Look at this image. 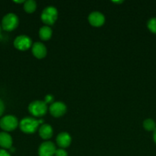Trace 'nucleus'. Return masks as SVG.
Returning <instances> with one entry per match:
<instances>
[{"instance_id":"nucleus-1","label":"nucleus","mask_w":156,"mask_h":156,"mask_svg":"<svg viewBox=\"0 0 156 156\" xmlns=\"http://www.w3.org/2000/svg\"><path fill=\"white\" fill-rule=\"evenodd\" d=\"M42 123V120H36L31 117H26L21 120L19 126L22 132L25 133H33L37 130L39 125Z\"/></svg>"},{"instance_id":"nucleus-2","label":"nucleus","mask_w":156,"mask_h":156,"mask_svg":"<svg viewBox=\"0 0 156 156\" xmlns=\"http://www.w3.org/2000/svg\"><path fill=\"white\" fill-rule=\"evenodd\" d=\"M58 10L54 6H48L43 10L41 14V21L47 26L52 25L55 23L58 18Z\"/></svg>"},{"instance_id":"nucleus-3","label":"nucleus","mask_w":156,"mask_h":156,"mask_svg":"<svg viewBox=\"0 0 156 156\" xmlns=\"http://www.w3.org/2000/svg\"><path fill=\"white\" fill-rule=\"evenodd\" d=\"M18 25V18L13 13H9L5 15L2 21V27L3 30L12 31Z\"/></svg>"},{"instance_id":"nucleus-4","label":"nucleus","mask_w":156,"mask_h":156,"mask_svg":"<svg viewBox=\"0 0 156 156\" xmlns=\"http://www.w3.org/2000/svg\"><path fill=\"white\" fill-rule=\"evenodd\" d=\"M47 111V105L41 101H35L28 106V111L35 117H41L46 114Z\"/></svg>"},{"instance_id":"nucleus-5","label":"nucleus","mask_w":156,"mask_h":156,"mask_svg":"<svg viewBox=\"0 0 156 156\" xmlns=\"http://www.w3.org/2000/svg\"><path fill=\"white\" fill-rule=\"evenodd\" d=\"M18 125V119L15 116L6 115L0 120V127L6 132H9V131L15 129Z\"/></svg>"},{"instance_id":"nucleus-6","label":"nucleus","mask_w":156,"mask_h":156,"mask_svg":"<svg viewBox=\"0 0 156 156\" xmlns=\"http://www.w3.org/2000/svg\"><path fill=\"white\" fill-rule=\"evenodd\" d=\"M32 45V41L29 37L26 35L18 36L14 41V46L18 50L25 51L28 50Z\"/></svg>"},{"instance_id":"nucleus-7","label":"nucleus","mask_w":156,"mask_h":156,"mask_svg":"<svg viewBox=\"0 0 156 156\" xmlns=\"http://www.w3.org/2000/svg\"><path fill=\"white\" fill-rule=\"evenodd\" d=\"M49 111L53 117H60L66 113L67 106L63 102H53L49 108Z\"/></svg>"},{"instance_id":"nucleus-8","label":"nucleus","mask_w":156,"mask_h":156,"mask_svg":"<svg viewBox=\"0 0 156 156\" xmlns=\"http://www.w3.org/2000/svg\"><path fill=\"white\" fill-rule=\"evenodd\" d=\"M56 152L54 144L50 141L44 142L41 143L38 149L39 156H53Z\"/></svg>"},{"instance_id":"nucleus-9","label":"nucleus","mask_w":156,"mask_h":156,"mask_svg":"<svg viewBox=\"0 0 156 156\" xmlns=\"http://www.w3.org/2000/svg\"><path fill=\"white\" fill-rule=\"evenodd\" d=\"M88 21L93 27H101L105 23V17L99 12H93L89 15Z\"/></svg>"},{"instance_id":"nucleus-10","label":"nucleus","mask_w":156,"mask_h":156,"mask_svg":"<svg viewBox=\"0 0 156 156\" xmlns=\"http://www.w3.org/2000/svg\"><path fill=\"white\" fill-rule=\"evenodd\" d=\"M32 53L38 59H43L47 55V49L42 43L36 42L32 45Z\"/></svg>"},{"instance_id":"nucleus-11","label":"nucleus","mask_w":156,"mask_h":156,"mask_svg":"<svg viewBox=\"0 0 156 156\" xmlns=\"http://www.w3.org/2000/svg\"><path fill=\"white\" fill-rule=\"evenodd\" d=\"M71 136L67 133H61L58 135L56 139L57 143L61 149H65L68 147L71 143Z\"/></svg>"},{"instance_id":"nucleus-12","label":"nucleus","mask_w":156,"mask_h":156,"mask_svg":"<svg viewBox=\"0 0 156 156\" xmlns=\"http://www.w3.org/2000/svg\"><path fill=\"white\" fill-rule=\"evenodd\" d=\"M12 146V136L6 132L0 133V146L3 149H11Z\"/></svg>"},{"instance_id":"nucleus-13","label":"nucleus","mask_w":156,"mask_h":156,"mask_svg":"<svg viewBox=\"0 0 156 156\" xmlns=\"http://www.w3.org/2000/svg\"><path fill=\"white\" fill-rule=\"evenodd\" d=\"M53 135V129L48 124H43L39 128V136L43 140H49Z\"/></svg>"},{"instance_id":"nucleus-14","label":"nucleus","mask_w":156,"mask_h":156,"mask_svg":"<svg viewBox=\"0 0 156 156\" xmlns=\"http://www.w3.org/2000/svg\"><path fill=\"white\" fill-rule=\"evenodd\" d=\"M52 36V30L49 26H43L39 30V37L42 41H48Z\"/></svg>"},{"instance_id":"nucleus-15","label":"nucleus","mask_w":156,"mask_h":156,"mask_svg":"<svg viewBox=\"0 0 156 156\" xmlns=\"http://www.w3.org/2000/svg\"><path fill=\"white\" fill-rule=\"evenodd\" d=\"M37 8V3L33 0H29V1L24 2V9L27 13H33Z\"/></svg>"},{"instance_id":"nucleus-16","label":"nucleus","mask_w":156,"mask_h":156,"mask_svg":"<svg viewBox=\"0 0 156 156\" xmlns=\"http://www.w3.org/2000/svg\"><path fill=\"white\" fill-rule=\"evenodd\" d=\"M143 127L147 131H154L156 129V123L152 119H146L143 122Z\"/></svg>"},{"instance_id":"nucleus-17","label":"nucleus","mask_w":156,"mask_h":156,"mask_svg":"<svg viewBox=\"0 0 156 156\" xmlns=\"http://www.w3.org/2000/svg\"><path fill=\"white\" fill-rule=\"evenodd\" d=\"M147 27L151 33L156 34V18H151L147 23Z\"/></svg>"},{"instance_id":"nucleus-18","label":"nucleus","mask_w":156,"mask_h":156,"mask_svg":"<svg viewBox=\"0 0 156 156\" xmlns=\"http://www.w3.org/2000/svg\"><path fill=\"white\" fill-rule=\"evenodd\" d=\"M55 156H67V152L64 149H56V152L54 154Z\"/></svg>"},{"instance_id":"nucleus-19","label":"nucleus","mask_w":156,"mask_h":156,"mask_svg":"<svg viewBox=\"0 0 156 156\" xmlns=\"http://www.w3.org/2000/svg\"><path fill=\"white\" fill-rule=\"evenodd\" d=\"M53 100H54V97L50 94H47L46 95L45 97V100H44V103L47 105V104H52L53 103Z\"/></svg>"},{"instance_id":"nucleus-20","label":"nucleus","mask_w":156,"mask_h":156,"mask_svg":"<svg viewBox=\"0 0 156 156\" xmlns=\"http://www.w3.org/2000/svg\"><path fill=\"white\" fill-rule=\"evenodd\" d=\"M4 111H5V105H4V103H3L2 101L0 99V117H1L2 115V114L4 113Z\"/></svg>"},{"instance_id":"nucleus-21","label":"nucleus","mask_w":156,"mask_h":156,"mask_svg":"<svg viewBox=\"0 0 156 156\" xmlns=\"http://www.w3.org/2000/svg\"><path fill=\"white\" fill-rule=\"evenodd\" d=\"M0 156H11L10 154L5 149H0Z\"/></svg>"},{"instance_id":"nucleus-22","label":"nucleus","mask_w":156,"mask_h":156,"mask_svg":"<svg viewBox=\"0 0 156 156\" xmlns=\"http://www.w3.org/2000/svg\"><path fill=\"white\" fill-rule=\"evenodd\" d=\"M153 140H154V142L156 143V129L154 130V133H153Z\"/></svg>"},{"instance_id":"nucleus-23","label":"nucleus","mask_w":156,"mask_h":156,"mask_svg":"<svg viewBox=\"0 0 156 156\" xmlns=\"http://www.w3.org/2000/svg\"><path fill=\"white\" fill-rule=\"evenodd\" d=\"M15 3H24V1H23V0H21V1H14Z\"/></svg>"},{"instance_id":"nucleus-24","label":"nucleus","mask_w":156,"mask_h":156,"mask_svg":"<svg viewBox=\"0 0 156 156\" xmlns=\"http://www.w3.org/2000/svg\"><path fill=\"white\" fill-rule=\"evenodd\" d=\"M113 2L114 3H117V4H119V3H122V1H119V2H116V1H115V2Z\"/></svg>"},{"instance_id":"nucleus-25","label":"nucleus","mask_w":156,"mask_h":156,"mask_svg":"<svg viewBox=\"0 0 156 156\" xmlns=\"http://www.w3.org/2000/svg\"><path fill=\"white\" fill-rule=\"evenodd\" d=\"M0 34H1V26H0Z\"/></svg>"}]
</instances>
